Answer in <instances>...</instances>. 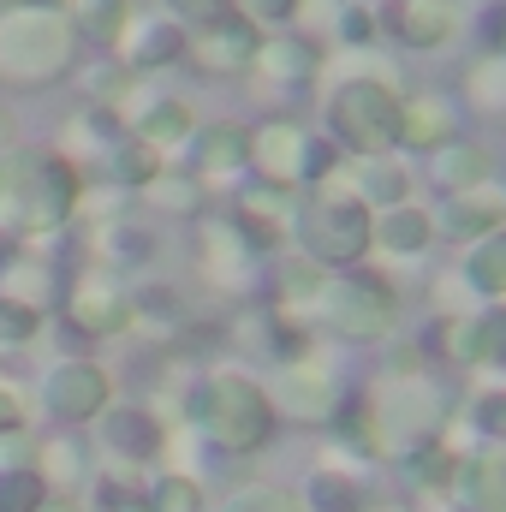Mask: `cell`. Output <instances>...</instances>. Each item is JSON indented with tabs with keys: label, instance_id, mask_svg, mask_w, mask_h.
<instances>
[{
	"label": "cell",
	"instance_id": "5",
	"mask_svg": "<svg viewBox=\"0 0 506 512\" xmlns=\"http://www.w3.org/2000/svg\"><path fill=\"white\" fill-rule=\"evenodd\" d=\"M370 239H376V227L358 197H310L298 209V245L316 268H352L370 251Z\"/></svg>",
	"mask_w": 506,
	"mask_h": 512
},
{
	"label": "cell",
	"instance_id": "3",
	"mask_svg": "<svg viewBox=\"0 0 506 512\" xmlns=\"http://www.w3.org/2000/svg\"><path fill=\"white\" fill-rule=\"evenodd\" d=\"M399 108L405 96H393L381 78H346L328 96V131L352 155H387L399 149Z\"/></svg>",
	"mask_w": 506,
	"mask_h": 512
},
{
	"label": "cell",
	"instance_id": "43",
	"mask_svg": "<svg viewBox=\"0 0 506 512\" xmlns=\"http://www.w3.org/2000/svg\"><path fill=\"white\" fill-rule=\"evenodd\" d=\"M477 423H483L489 435H506V393H489V399L477 405Z\"/></svg>",
	"mask_w": 506,
	"mask_h": 512
},
{
	"label": "cell",
	"instance_id": "37",
	"mask_svg": "<svg viewBox=\"0 0 506 512\" xmlns=\"http://www.w3.org/2000/svg\"><path fill=\"white\" fill-rule=\"evenodd\" d=\"M108 251H114V262H137V256L155 251V239H149L143 227H114V233H108Z\"/></svg>",
	"mask_w": 506,
	"mask_h": 512
},
{
	"label": "cell",
	"instance_id": "33",
	"mask_svg": "<svg viewBox=\"0 0 506 512\" xmlns=\"http://www.w3.org/2000/svg\"><path fill=\"white\" fill-rule=\"evenodd\" d=\"M245 18L256 30H292V18H304V0H245Z\"/></svg>",
	"mask_w": 506,
	"mask_h": 512
},
{
	"label": "cell",
	"instance_id": "30",
	"mask_svg": "<svg viewBox=\"0 0 506 512\" xmlns=\"http://www.w3.org/2000/svg\"><path fill=\"white\" fill-rule=\"evenodd\" d=\"M161 6H167V18L179 30H209V24H221V18L239 12V0H161Z\"/></svg>",
	"mask_w": 506,
	"mask_h": 512
},
{
	"label": "cell",
	"instance_id": "2",
	"mask_svg": "<svg viewBox=\"0 0 506 512\" xmlns=\"http://www.w3.org/2000/svg\"><path fill=\"white\" fill-rule=\"evenodd\" d=\"M78 209V173L54 149H0V233H54Z\"/></svg>",
	"mask_w": 506,
	"mask_h": 512
},
{
	"label": "cell",
	"instance_id": "34",
	"mask_svg": "<svg viewBox=\"0 0 506 512\" xmlns=\"http://www.w3.org/2000/svg\"><path fill=\"white\" fill-rule=\"evenodd\" d=\"M334 30H340V42H358V48H364V42L381 30V24H376V6H358V0H346V6L334 12Z\"/></svg>",
	"mask_w": 506,
	"mask_h": 512
},
{
	"label": "cell",
	"instance_id": "1",
	"mask_svg": "<svg viewBox=\"0 0 506 512\" xmlns=\"http://www.w3.org/2000/svg\"><path fill=\"white\" fill-rule=\"evenodd\" d=\"M78 66V24L66 0H6L0 6V84L42 90Z\"/></svg>",
	"mask_w": 506,
	"mask_h": 512
},
{
	"label": "cell",
	"instance_id": "13",
	"mask_svg": "<svg viewBox=\"0 0 506 512\" xmlns=\"http://www.w3.org/2000/svg\"><path fill=\"white\" fill-rule=\"evenodd\" d=\"M501 215H506V197H501V191H489V197H483V185H477V191L447 197V203H441V215H435L429 227H441L447 239L477 245V239H489V233H495V221H501Z\"/></svg>",
	"mask_w": 506,
	"mask_h": 512
},
{
	"label": "cell",
	"instance_id": "28",
	"mask_svg": "<svg viewBox=\"0 0 506 512\" xmlns=\"http://www.w3.org/2000/svg\"><path fill=\"white\" fill-rule=\"evenodd\" d=\"M155 441H161V429L149 411H108V447H120L126 459L155 453Z\"/></svg>",
	"mask_w": 506,
	"mask_h": 512
},
{
	"label": "cell",
	"instance_id": "24",
	"mask_svg": "<svg viewBox=\"0 0 506 512\" xmlns=\"http://www.w3.org/2000/svg\"><path fill=\"white\" fill-rule=\"evenodd\" d=\"M376 239H381L393 256H417L429 239H435V227H429V215H423V209H405V203H393V209L381 215Z\"/></svg>",
	"mask_w": 506,
	"mask_h": 512
},
{
	"label": "cell",
	"instance_id": "41",
	"mask_svg": "<svg viewBox=\"0 0 506 512\" xmlns=\"http://www.w3.org/2000/svg\"><path fill=\"white\" fill-rule=\"evenodd\" d=\"M334 161H340V143H304V167H298V179H328Z\"/></svg>",
	"mask_w": 506,
	"mask_h": 512
},
{
	"label": "cell",
	"instance_id": "45",
	"mask_svg": "<svg viewBox=\"0 0 506 512\" xmlns=\"http://www.w3.org/2000/svg\"><path fill=\"white\" fill-rule=\"evenodd\" d=\"M12 423H18V405H12V399L0 393V429H12Z\"/></svg>",
	"mask_w": 506,
	"mask_h": 512
},
{
	"label": "cell",
	"instance_id": "25",
	"mask_svg": "<svg viewBox=\"0 0 506 512\" xmlns=\"http://www.w3.org/2000/svg\"><path fill=\"white\" fill-rule=\"evenodd\" d=\"M358 191H364V203L393 209V203H405L411 179H405V167H399V161H387V155H364V161H358Z\"/></svg>",
	"mask_w": 506,
	"mask_h": 512
},
{
	"label": "cell",
	"instance_id": "14",
	"mask_svg": "<svg viewBox=\"0 0 506 512\" xmlns=\"http://www.w3.org/2000/svg\"><path fill=\"white\" fill-rule=\"evenodd\" d=\"M48 405L60 417H72V423H84V417H96L108 405V376L96 364H60L48 376Z\"/></svg>",
	"mask_w": 506,
	"mask_h": 512
},
{
	"label": "cell",
	"instance_id": "38",
	"mask_svg": "<svg viewBox=\"0 0 506 512\" xmlns=\"http://www.w3.org/2000/svg\"><path fill=\"white\" fill-rule=\"evenodd\" d=\"M48 471H54V483H78V477H84L78 441H54V447H48Z\"/></svg>",
	"mask_w": 506,
	"mask_h": 512
},
{
	"label": "cell",
	"instance_id": "11",
	"mask_svg": "<svg viewBox=\"0 0 506 512\" xmlns=\"http://www.w3.org/2000/svg\"><path fill=\"white\" fill-rule=\"evenodd\" d=\"M459 137V108H453V96H435V90H423V96H411L405 108H399V143L405 149H441V143H453Z\"/></svg>",
	"mask_w": 506,
	"mask_h": 512
},
{
	"label": "cell",
	"instance_id": "36",
	"mask_svg": "<svg viewBox=\"0 0 506 512\" xmlns=\"http://www.w3.org/2000/svg\"><path fill=\"white\" fill-rule=\"evenodd\" d=\"M203 507V495H197V483H185V477H167L161 489H155V501L149 512H197Z\"/></svg>",
	"mask_w": 506,
	"mask_h": 512
},
{
	"label": "cell",
	"instance_id": "18",
	"mask_svg": "<svg viewBox=\"0 0 506 512\" xmlns=\"http://www.w3.org/2000/svg\"><path fill=\"white\" fill-rule=\"evenodd\" d=\"M245 161H251V131H239V126L191 131V173H233Z\"/></svg>",
	"mask_w": 506,
	"mask_h": 512
},
{
	"label": "cell",
	"instance_id": "26",
	"mask_svg": "<svg viewBox=\"0 0 506 512\" xmlns=\"http://www.w3.org/2000/svg\"><path fill=\"white\" fill-rule=\"evenodd\" d=\"M465 280H471L483 298H501L506 292V233H489V239L471 245V256H465Z\"/></svg>",
	"mask_w": 506,
	"mask_h": 512
},
{
	"label": "cell",
	"instance_id": "7",
	"mask_svg": "<svg viewBox=\"0 0 506 512\" xmlns=\"http://www.w3.org/2000/svg\"><path fill=\"white\" fill-rule=\"evenodd\" d=\"M256 48H262V30H256L245 12L209 24V30H185V66L191 72H209V78H239L256 66Z\"/></svg>",
	"mask_w": 506,
	"mask_h": 512
},
{
	"label": "cell",
	"instance_id": "22",
	"mask_svg": "<svg viewBox=\"0 0 506 512\" xmlns=\"http://www.w3.org/2000/svg\"><path fill=\"white\" fill-rule=\"evenodd\" d=\"M453 358L465 364H489V358H506V316H477V322H459L447 334Z\"/></svg>",
	"mask_w": 506,
	"mask_h": 512
},
{
	"label": "cell",
	"instance_id": "17",
	"mask_svg": "<svg viewBox=\"0 0 506 512\" xmlns=\"http://www.w3.org/2000/svg\"><path fill=\"white\" fill-rule=\"evenodd\" d=\"M429 155H435V161H429V179H435L447 197L489 185V149H483V143L453 137V143H441V149H429Z\"/></svg>",
	"mask_w": 506,
	"mask_h": 512
},
{
	"label": "cell",
	"instance_id": "35",
	"mask_svg": "<svg viewBox=\"0 0 506 512\" xmlns=\"http://www.w3.org/2000/svg\"><path fill=\"white\" fill-rule=\"evenodd\" d=\"M310 495H316V512H364L358 489H352V483H340V477H316V483H310Z\"/></svg>",
	"mask_w": 506,
	"mask_h": 512
},
{
	"label": "cell",
	"instance_id": "23",
	"mask_svg": "<svg viewBox=\"0 0 506 512\" xmlns=\"http://www.w3.org/2000/svg\"><path fill=\"white\" fill-rule=\"evenodd\" d=\"M48 292H54V274H48L42 262L12 256V262L0 268V298H12V304H24V310H42V304H48Z\"/></svg>",
	"mask_w": 506,
	"mask_h": 512
},
{
	"label": "cell",
	"instance_id": "27",
	"mask_svg": "<svg viewBox=\"0 0 506 512\" xmlns=\"http://www.w3.org/2000/svg\"><path fill=\"white\" fill-rule=\"evenodd\" d=\"M108 173H114L120 185H131V191H143V185L161 173V161H155V149H149L143 137H120V143L108 149Z\"/></svg>",
	"mask_w": 506,
	"mask_h": 512
},
{
	"label": "cell",
	"instance_id": "32",
	"mask_svg": "<svg viewBox=\"0 0 506 512\" xmlns=\"http://www.w3.org/2000/svg\"><path fill=\"white\" fill-rule=\"evenodd\" d=\"M42 495H48V483L36 471H6L0 477V512H36Z\"/></svg>",
	"mask_w": 506,
	"mask_h": 512
},
{
	"label": "cell",
	"instance_id": "29",
	"mask_svg": "<svg viewBox=\"0 0 506 512\" xmlns=\"http://www.w3.org/2000/svg\"><path fill=\"white\" fill-rule=\"evenodd\" d=\"M149 209H173V215H191L197 209V173H155L143 185Z\"/></svg>",
	"mask_w": 506,
	"mask_h": 512
},
{
	"label": "cell",
	"instance_id": "12",
	"mask_svg": "<svg viewBox=\"0 0 506 512\" xmlns=\"http://www.w3.org/2000/svg\"><path fill=\"white\" fill-rule=\"evenodd\" d=\"M316 66H322V48H316L310 36H298V30H274V36H262L251 72H262L268 84H310Z\"/></svg>",
	"mask_w": 506,
	"mask_h": 512
},
{
	"label": "cell",
	"instance_id": "31",
	"mask_svg": "<svg viewBox=\"0 0 506 512\" xmlns=\"http://www.w3.org/2000/svg\"><path fill=\"white\" fill-rule=\"evenodd\" d=\"M435 417H441V399H423V393L387 399V429H393V435H417V429H429Z\"/></svg>",
	"mask_w": 506,
	"mask_h": 512
},
{
	"label": "cell",
	"instance_id": "16",
	"mask_svg": "<svg viewBox=\"0 0 506 512\" xmlns=\"http://www.w3.org/2000/svg\"><path fill=\"white\" fill-rule=\"evenodd\" d=\"M304 131L292 126V120H268V126L251 131V161L262 167V179H280V185H292L298 179V167H304Z\"/></svg>",
	"mask_w": 506,
	"mask_h": 512
},
{
	"label": "cell",
	"instance_id": "15",
	"mask_svg": "<svg viewBox=\"0 0 506 512\" xmlns=\"http://www.w3.org/2000/svg\"><path fill=\"white\" fill-rule=\"evenodd\" d=\"M280 399H286V411H292L298 423H328V417L340 411V387H334V376H328V370H310V364H286Z\"/></svg>",
	"mask_w": 506,
	"mask_h": 512
},
{
	"label": "cell",
	"instance_id": "9",
	"mask_svg": "<svg viewBox=\"0 0 506 512\" xmlns=\"http://www.w3.org/2000/svg\"><path fill=\"white\" fill-rule=\"evenodd\" d=\"M72 322L84 328V334H120L131 322V298L120 292V280L114 274H84L78 286H72Z\"/></svg>",
	"mask_w": 506,
	"mask_h": 512
},
{
	"label": "cell",
	"instance_id": "44",
	"mask_svg": "<svg viewBox=\"0 0 506 512\" xmlns=\"http://www.w3.org/2000/svg\"><path fill=\"white\" fill-rule=\"evenodd\" d=\"M447 453H417V477H447Z\"/></svg>",
	"mask_w": 506,
	"mask_h": 512
},
{
	"label": "cell",
	"instance_id": "40",
	"mask_svg": "<svg viewBox=\"0 0 506 512\" xmlns=\"http://www.w3.org/2000/svg\"><path fill=\"white\" fill-rule=\"evenodd\" d=\"M30 334H36V310L0 298V340H30Z\"/></svg>",
	"mask_w": 506,
	"mask_h": 512
},
{
	"label": "cell",
	"instance_id": "42",
	"mask_svg": "<svg viewBox=\"0 0 506 512\" xmlns=\"http://www.w3.org/2000/svg\"><path fill=\"white\" fill-rule=\"evenodd\" d=\"M227 512H298V507H292L286 495H274V489H245Z\"/></svg>",
	"mask_w": 506,
	"mask_h": 512
},
{
	"label": "cell",
	"instance_id": "19",
	"mask_svg": "<svg viewBox=\"0 0 506 512\" xmlns=\"http://www.w3.org/2000/svg\"><path fill=\"white\" fill-rule=\"evenodd\" d=\"M72 24H78V42H96V48H120V36L131 30V0H66Z\"/></svg>",
	"mask_w": 506,
	"mask_h": 512
},
{
	"label": "cell",
	"instance_id": "20",
	"mask_svg": "<svg viewBox=\"0 0 506 512\" xmlns=\"http://www.w3.org/2000/svg\"><path fill=\"white\" fill-rule=\"evenodd\" d=\"M459 495L471 512H506V453H483L459 465Z\"/></svg>",
	"mask_w": 506,
	"mask_h": 512
},
{
	"label": "cell",
	"instance_id": "39",
	"mask_svg": "<svg viewBox=\"0 0 506 512\" xmlns=\"http://www.w3.org/2000/svg\"><path fill=\"white\" fill-rule=\"evenodd\" d=\"M131 316H143V322H179V298L173 292H143V298H131Z\"/></svg>",
	"mask_w": 506,
	"mask_h": 512
},
{
	"label": "cell",
	"instance_id": "21",
	"mask_svg": "<svg viewBox=\"0 0 506 512\" xmlns=\"http://www.w3.org/2000/svg\"><path fill=\"white\" fill-rule=\"evenodd\" d=\"M197 131V120H191V108L179 102V96H161V102H149L143 114H137V137L149 143V149H167V143H185Z\"/></svg>",
	"mask_w": 506,
	"mask_h": 512
},
{
	"label": "cell",
	"instance_id": "4",
	"mask_svg": "<svg viewBox=\"0 0 506 512\" xmlns=\"http://www.w3.org/2000/svg\"><path fill=\"white\" fill-rule=\"evenodd\" d=\"M197 423L221 441V447H233V453H256L268 435H274V405H268V393L245 376H209V382L197 387Z\"/></svg>",
	"mask_w": 506,
	"mask_h": 512
},
{
	"label": "cell",
	"instance_id": "6",
	"mask_svg": "<svg viewBox=\"0 0 506 512\" xmlns=\"http://www.w3.org/2000/svg\"><path fill=\"white\" fill-rule=\"evenodd\" d=\"M322 304H328V322L346 340H381L393 328V316H399L387 280H376V274H346V280L322 286Z\"/></svg>",
	"mask_w": 506,
	"mask_h": 512
},
{
	"label": "cell",
	"instance_id": "10",
	"mask_svg": "<svg viewBox=\"0 0 506 512\" xmlns=\"http://www.w3.org/2000/svg\"><path fill=\"white\" fill-rule=\"evenodd\" d=\"M120 48H126V60H120L126 72H161V66L185 60V30L173 18H131Z\"/></svg>",
	"mask_w": 506,
	"mask_h": 512
},
{
	"label": "cell",
	"instance_id": "46",
	"mask_svg": "<svg viewBox=\"0 0 506 512\" xmlns=\"http://www.w3.org/2000/svg\"><path fill=\"white\" fill-rule=\"evenodd\" d=\"M6 143H12V114L0 108V149H6Z\"/></svg>",
	"mask_w": 506,
	"mask_h": 512
},
{
	"label": "cell",
	"instance_id": "8",
	"mask_svg": "<svg viewBox=\"0 0 506 512\" xmlns=\"http://www.w3.org/2000/svg\"><path fill=\"white\" fill-rule=\"evenodd\" d=\"M453 6L447 0H381L376 6V24L399 42V48H417V54H429V48H441L447 36H453Z\"/></svg>",
	"mask_w": 506,
	"mask_h": 512
}]
</instances>
